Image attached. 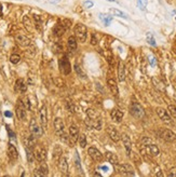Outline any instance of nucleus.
Instances as JSON below:
<instances>
[{
	"instance_id": "50",
	"label": "nucleus",
	"mask_w": 176,
	"mask_h": 177,
	"mask_svg": "<svg viewBox=\"0 0 176 177\" xmlns=\"http://www.w3.org/2000/svg\"><path fill=\"white\" fill-rule=\"evenodd\" d=\"M168 176L170 177H176V167H172L168 172Z\"/></svg>"
},
{
	"instance_id": "45",
	"label": "nucleus",
	"mask_w": 176,
	"mask_h": 177,
	"mask_svg": "<svg viewBox=\"0 0 176 177\" xmlns=\"http://www.w3.org/2000/svg\"><path fill=\"white\" fill-rule=\"evenodd\" d=\"M65 106H66V108H67V109L71 112V113H74V112H75V107H74V105H73L71 102H67Z\"/></svg>"
},
{
	"instance_id": "14",
	"label": "nucleus",
	"mask_w": 176,
	"mask_h": 177,
	"mask_svg": "<svg viewBox=\"0 0 176 177\" xmlns=\"http://www.w3.org/2000/svg\"><path fill=\"white\" fill-rule=\"evenodd\" d=\"M15 41H16L17 44H20L21 46H28L30 45V39L28 37H26L23 33H16L15 35Z\"/></svg>"
},
{
	"instance_id": "15",
	"label": "nucleus",
	"mask_w": 176,
	"mask_h": 177,
	"mask_svg": "<svg viewBox=\"0 0 176 177\" xmlns=\"http://www.w3.org/2000/svg\"><path fill=\"white\" fill-rule=\"evenodd\" d=\"M107 133H108V135L110 137V139L112 141H115V143H118L119 140L121 139V135L119 134V132L114 126H110V125L107 126Z\"/></svg>"
},
{
	"instance_id": "23",
	"label": "nucleus",
	"mask_w": 176,
	"mask_h": 177,
	"mask_svg": "<svg viewBox=\"0 0 176 177\" xmlns=\"http://www.w3.org/2000/svg\"><path fill=\"white\" fill-rule=\"evenodd\" d=\"M8 156L10 158L11 161H15L18 158V152H17V149L15 148V146L12 144H9L8 146Z\"/></svg>"
},
{
	"instance_id": "21",
	"label": "nucleus",
	"mask_w": 176,
	"mask_h": 177,
	"mask_svg": "<svg viewBox=\"0 0 176 177\" xmlns=\"http://www.w3.org/2000/svg\"><path fill=\"white\" fill-rule=\"evenodd\" d=\"M58 167H60V171L64 175H67V172H68V162H67V159L65 156H61L58 159Z\"/></svg>"
},
{
	"instance_id": "52",
	"label": "nucleus",
	"mask_w": 176,
	"mask_h": 177,
	"mask_svg": "<svg viewBox=\"0 0 176 177\" xmlns=\"http://www.w3.org/2000/svg\"><path fill=\"white\" fill-rule=\"evenodd\" d=\"M149 62H150V65H151V66H155V65H156V58L150 57L149 58Z\"/></svg>"
},
{
	"instance_id": "56",
	"label": "nucleus",
	"mask_w": 176,
	"mask_h": 177,
	"mask_svg": "<svg viewBox=\"0 0 176 177\" xmlns=\"http://www.w3.org/2000/svg\"><path fill=\"white\" fill-rule=\"evenodd\" d=\"M94 176H101V174H98V173H95V174H94Z\"/></svg>"
},
{
	"instance_id": "7",
	"label": "nucleus",
	"mask_w": 176,
	"mask_h": 177,
	"mask_svg": "<svg viewBox=\"0 0 176 177\" xmlns=\"http://www.w3.org/2000/svg\"><path fill=\"white\" fill-rule=\"evenodd\" d=\"M29 131H30V133L33 134L35 137H40V136H42V134H43V128H42V126H40L39 124L37 123V121L34 119L30 120V123H29Z\"/></svg>"
},
{
	"instance_id": "30",
	"label": "nucleus",
	"mask_w": 176,
	"mask_h": 177,
	"mask_svg": "<svg viewBox=\"0 0 176 177\" xmlns=\"http://www.w3.org/2000/svg\"><path fill=\"white\" fill-rule=\"evenodd\" d=\"M62 156V149L60 146H55L53 149V160L58 161V159Z\"/></svg>"
},
{
	"instance_id": "48",
	"label": "nucleus",
	"mask_w": 176,
	"mask_h": 177,
	"mask_svg": "<svg viewBox=\"0 0 176 177\" xmlns=\"http://www.w3.org/2000/svg\"><path fill=\"white\" fill-rule=\"evenodd\" d=\"M23 103H24V106L26 108V110H30V104H29V99L28 98H25V100H23Z\"/></svg>"
},
{
	"instance_id": "40",
	"label": "nucleus",
	"mask_w": 176,
	"mask_h": 177,
	"mask_svg": "<svg viewBox=\"0 0 176 177\" xmlns=\"http://www.w3.org/2000/svg\"><path fill=\"white\" fill-rule=\"evenodd\" d=\"M20 61H21V56L18 54H12L10 56V62L12 63V64H17V63H20Z\"/></svg>"
},
{
	"instance_id": "46",
	"label": "nucleus",
	"mask_w": 176,
	"mask_h": 177,
	"mask_svg": "<svg viewBox=\"0 0 176 177\" xmlns=\"http://www.w3.org/2000/svg\"><path fill=\"white\" fill-rule=\"evenodd\" d=\"M93 5H94V3H93L92 1H90V0H86V1L83 2V7L86 9H91Z\"/></svg>"
},
{
	"instance_id": "32",
	"label": "nucleus",
	"mask_w": 176,
	"mask_h": 177,
	"mask_svg": "<svg viewBox=\"0 0 176 177\" xmlns=\"http://www.w3.org/2000/svg\"><path fill=\"white\" fill-rule=\"evenodd\" d=\"M23 24H24L25 28L27 29L28 31H32V29H33V26H32V21H30V18H29L27 15H25L23 17Z\"/></svg>"
},
{
	"instance_id": "47",
	"label": "nucleus",
	"mask_w": 176,
	"mask_h": 177,
	"mask_svg": "<svg viewBox=\"0 0 176 177\" xmlns=\"http://www.w3.org/2000/svg\"><path fill=\"white\" fill-rule=\"evenodd\" d=\"M142 145H147V144H151V139L149 137H143L142 140H140Z\"/></svg>"
},
{
	"instance_id": "41",
	"label": "nucleus",
	"mask_w": 176,
	"mask_h": 177,
	"mask_svg": "<svg viewBox=\"0 0 176 177\" xmlns=\"http://www.w3.org/2000/svg\"><path fill=\"white\" fill-rule=\"evenodd\" d=\"M147 42L150 45H153V46H156V40H155V38H153V36H152L151 33H147Z\"/></svg>"
},
{
	"instance_id": "13",
	"label": "nucleus",
	"mask_w": 176,
	"mask_h": 177,
	"mask_svg": "<svg viewBox=\"0 0 176 177\" xmlns=\"http://www.w3.org/2000/svg\"><path fill=\"white\" fill-rule=\"evenodd\" d=\"M88 154L95 161V162H101L103 161V154L101 153V151L95 147H90L88 149Z\"/></svg>"
},
{
	"instance_id": "55",
	"label": "nucleus",
	"mask_w": 176,
	"mask_h": 177,
	"mask_svg": "<svg viewBox=\"0 0 176 177\" xmlns=\"http://www.w3.org/2000/svg\"><path fill=\"white\" fill-rule=\"evenodd\" d=\"M101 169H104V171H108V167H107V166H101Z\"/></svg>"
},
{
	"instance_id": "34",
	"label": "nucleus",
	"mask_w": 176,
	"mask_h": 177,
	"mask_svg": "<svg viewBox=\"0 0 176 177\" xmlns=\"http://www.w3.org/2000/svg\"><path fill=\"white\" fill-rule=\"evenodd\" d=\"M88 118L91 120H95L99 118V115H98V112L94 109H89L88 110Z\"/></svg>"
},
{
	"instance_id": "8",
	"label": "nucleus",
	"mask_w": 176,
	"mask_h": 177,
	"mask_svg": "<svg viewBox=\"0 0 176 177\" xmlns=\"http://www.w3.org/2000/svg\"><path fill=\"white\" fill-rule=\"evenodd\" d=\"M156 112H157V115H159V118L161 119L162 122H164V123H166V124L172 123V118H171V115L168 113V111H166L165 109H163V108L158 107L156 109Z\"/></svg>"
},
{
	"instance_id": "37",
	"label": "nucleus",
	"mask_w": 176,
	"mask_h": 177,
	"mask_svg": "<svg viewBox=\"0 0 176 177\" xmlns=\"http://www.w3.org/2000/svg\"><path fill=\"white\" fill-rule=\"evenodd\" d=\"M79 144H80V147L81 148H86V144H88V141H86V136L84 134H82V135L79 136Z\"/></svg>"
},
{
	"instance_id": "33",
	"label": "nucleus",
	"mask_w": 176,
	"mask_h": 177,
	"mask_svg": "<svg viewBox=\"0 0 176 177\" xmlns=\"http://www.w3.org/2000/svg\"><path fill=\"white\" fill-rule=\"evenodd\" d=\"M34 20H35V26L36 28L41 31L42 30V21H41V17L39 15H34Z\"/></svg>"
},
{
	"instance_id": "54",
	"label": "nucleus",
	"mask_w": 176,
	"mask_h": 177,
	"mask_svg": "<svg viewBox=\"0 0 176 177\" xmlns=\"http://www.w3.org/2000/svg\"><path fill=\"white\" fill-rule=\"evenodd\" d=\"M3 15V12H2V4L0 3V17H2Z\"/></svg>"
},
{
	"instance_id": "27",
	"label": "nucleus",
	"mask_w": 176,
	"mask_h": 177,
	"mask_svg": "<svg viewBox=\"0 0 176 177\" xmlns=\"http://www.w3.org/2000/svg\"><path fill=\"white\" fill-rule=\"evenodd\" d=\"M77 39L75 36H70L68 38V40H67V45H68V49L71 51V52H75L76 50H77Z\"/></svg>"
},
{
	"instance_id": "26",
	"label": "nucleus",
	"mask_w": 176,
	"mask_h": 177,
	"mask_svg": "<svg viewBox=\"0 0 176 177\" xmlns=\"http://www.w3.org/2000/svg\"><path fill=\"white\" fill-rule=\"evenodd\" d=\"M105 158H106V160L109 162V163H111L112 165H118L119 164V160H118V156H116L115 153L112 152H106L105 153Z\"/></svg>"
},
{
	"instance_id": "28",
	"label": "nucleus",
	"mask_w": 176,
	"mask_h": 177,
	"mask_svg": "<svg viewBox=\"0 0 176 177\" xmlns=\"http://www.w3.org/2000/svg\"><path fill=\"white\" fill-rule=\"evenodd\" d=\"M65 30L66 29L64 28V26L62 24H56L53 27V33L56 37H62L65 33Z\"/></svg>"
},
{
	"instance_id": "49",
	"label": "nucleus",
	"mask_w": 176,
	"mask_h": 177,
	"mask_svg": "<svg viewBox=\"0 0 176 177\" xmlns=\"http://www.w3.org/2000/svg\"><path fill=\"white\" fill-rule=\"evenodd\" d=\"M7 130H8V133H9V136H10V139H12V140H15L16 138H15V134L10 130V128L7 126Z\"/></svg>"
},
{
	"instance_id": "19",
	"label": "nucleus",
	"mask_w": 176,
	"mask_h": 177,
	"mask_svg": "<svg viewBox=\"0 0 176 177\" xmlns=\"http://www.w3.org/2000/svg\"><path fill=\"white\" fill-rule=\"evenodd\" d=\"M107 85L109 87L111 94L114 95V96H118L119 89H118V85H117V82H116L115 79H112V78L108 79V80H107Z\"/></svg>"
},
{
	"instance_id": "5",
	"label": "nucleus",
	"mask_w": 176,
	"mask_h": 177,
	"mask_svg": "<svg viewBox=\"0 0 176 177\" xmlns=\"http://www.w3.org/2000/svg\"><path fill=\"white\" fill-rule=\"evenodd\" d=\"M116 166H117V169H118L119 174H121L122 176H134L135 175L134 169L130 164L123 163V164H118L116 165Z\"/></svg>"
},
{
	"instance_id": "11",
	"label": "nucleus",
	"mask_w": 176,
	"mask_h": 177,
	"mask_svg": "<svg viewBox=\"0 0 176 177\" xmlns=\"http://www.w3.org/2000/svg\"><path fill=\"white\" fill-rule=\"evenodd\" d=\"M53 125L54 130H55V132L58 136H62L65 133V124H64L61 118H55L53 121Z\"/></svg>"
},
{
	"instance_id": "31",
	"label": "nucleus",
	"mask_w": 176,
	"mask_h": 177,
	"mask_svg": "<svg viewBox=\"0 0 176 177\" xmlns=\"http://www.w3.org/2000/svg\"><path fill=\"white\" fill-rule=\"evenodd\" d=\"M75 164H76V166H77V169H78V171L80 172V173L82 174V167H81V161H80V156H79V153L78 151L76 150L75 151Z\"/></svg>"
},
{
	"instance_id": "53",
	"label": "nucleus",
	"mask_w": 176,
	"mask_h": 177,
	"mask_svg": "<svg viewBox=\"0 0 176 177\" xmlns=\"http://www.w3.org/2000/svg\"><path fill=\"white\" fill-rule=\"evenodd\" d=\"M4 115L8 117V118H11L12 117V112L11 111H4Z\"/></svg>"
},
{
	"instance_id": "44",
	"label": "nucleus",
	"mask_w": 176,
	"mask_h": 177,
	"mask_svg": "<svg viewBox=\"0 0 176 177\" xmlns=\"http://www.w3.org/2000/svg\"><path fill=\"white\" fill-rule=\"evenodd\" d=\"M61 137V140L63 141V143H65V144H70V141H69V139H70V137L66 133H64L63 135L62 136H60Z\"/></svg>"
},
{
	"instance_id": "10",
	"label": "nucleus",
	"mask_w": 176,
	"mask_h": 177,
	"mask_svg": "<svg viewBox=\"0 0 176 177\" xmlns=\"http://www.w3.org/2000/svg\"><path fill=\"white\" fill-rule=\"evenodd\" d=\"M34 156H35V159L38 161V162H45L47 160V150L42 147H37V148L34 150Z\"/></svg>"
},
{
	"instance_id": "29",
	"label": "nucleus",
	"mask_w": 176,
	"mask_h": 177,
	"mask_svg": "<svg viewBox=\"0 0 176 177\" xmlns=\"http://www.w3.org/2000/svg\"><path fill=\"white\" fill-rule=\"evenodd\" d=\"M99 20L104 23V25L105 26H109L111 23V21H112V16H110V15H107V14H99Z\"/></svg>"
},
{
	"instance_id": "35",
	"label": "nucleus",
	"mask_w": 176,
	"mask_h": 177,
	"mask_svg": "<svg viewBox=\"0 0 176 177\" xmlns=\"http://www.w3.org/2000/svg\"><path fill=\"white\" fill-rule=\"evenodd\" d=\"M110 12L116 15V16H119V17H122V18H127V15L125 13H123L122 11H120L118 9H110Z\"/></svg>"
},
{
	"instance_id": "1",
	"label": "nucleus",
	"mask_w": 176,
	"mask_h": 177,
	"mask_svg": "<svg viewBox=\"0 0 176 177\" xmlns=\"http://www.w3.org/2000/svg\"><path fill=\"white\" fill-rule=\"evenodd\" d=\"M74 33H75V37L77 39V41L79 42H86V36H88V28H86V25L83 24H77L75 26L74 29Z\"/></svg>"
},
{
	"instance_id": "2",
	"label": "nucleus",
	"mask_w": 176,
	"mask_h": 177,
	"mask_svg": "<svg viewBox=\"0 0 176 177\" xmlns=\"http://www.w3.org/2000/svg\"><path fill=\"white\" fill-rule=\"evenodd\" d=\"M140 152L143 156H157L160 153V150L158 148L157 145L147 144V145H142V148H140Z\"/></svg>"
},
{
	"instance_id": "51",
	"label": "nucleus",
	"mask_w": 176,
	"mask_h": 177,
	"mask_svg": "<svg viewBox=\"0 0 176 177\" xmlns=\"http://www.w3.org/2000/svg\"><path fill=\"white\" fill-rule=\"evenodd\" d=\"M91 44H93V45L97 44V39H96L95 33H93V35H92V37H91Z\"/></svg>"
},
{
	"instance_id": "17",
	"label": "nucleus",
	"mask_w": 176,
	"mask_h": 177,
	"mask_svg": "<svg viewBox=\"0 0 176 177\" xmlns=\"http://www.w3.org/2000/svg\"><path fill=\"white\" fill-rule=\"evenodd\" d=\"M36 138H37V137H35L33 134H32V135H28V136H25L24 138H23L25 148H29L33 150V149L36 147Z\"/></svg>"
},
{
	"instance_id": "25",
	"label": "nucleus",
	"mask_w": 176,
	"mask_h": 177,
	"mask_svg": "<svg viewBox=\"0 0 176 177\" xmlns=\"http://www.w3.org/2000/svg\"><path fill=\"white\" fill-rule=\"evenodd\" d=\"M15 90L20 93H25L27 90V85L23 79H17L16 82H15Z\"/></svg>"
},
{
	"instance_id": "9",
	"label": "nucleus",
	"mask_w": 176,
	"mask_h": 177,
	"mask_svg": "<svg viewBox=\"0 0 176 177\" xmlns=\"http://www.w3.org/2000/svg\"><path fill=\"white\" fill-rule=\"evenodd\" d=\"M159 136L168 143H173L176 140V134L170 130H161L159 132Z\"/></svg>"
},
{
	"instance_id": "57",
	"label": "nucleus",
	"mask_w": 176,
	"mask_h": 177,
	"mask_svg": "<svg viewBox=\"0 0 176 177\" xmlns=\"http://www.w3.org/2000/svg\"><path fill=\"white\" fill-rule=\"evenodd\" d=\"M108 1H111V2H116V0H108Z\"/></svg>"
},
{
	"instance_id": "6",
	"label": "nucleus",
	"mask_w": 176,
	"mask_h": 177,
	"mask_svg": "<svg viewBox=\"0 0 176 177\" xmlns=\"http://www.w3.org/2000/svg\"><path fill=\"white\" fill-rule=\"evenodd\" d=\"M15 113H16V117L18 120H21V121L26 120V117H27L26 108H25L24 103H23L22 99H18V100H17V104H16V106H15Z\"/></svg>"
},
{
	"instance_id": "36",
	"label": "nucleus",
	"mask_w": 176,
	"mask_h": 177,
	"mask_svg": "<svg viewBox=\"0 0 176 177\" xmlns=\"http://www.w3.org/2000/svg\"><path fill=\"white\" fill-rule=\"evenodd\" d=\"M26 149V156H27V161L28 163H33L35 160V156H34V151L29 148H25Z\"/></svg>"
},
{
	"instance_id": "4",
	"label": "nucleus",
	"mask_w": 176,
	"mask_h": 177,
	"mask_svg": "<svg viewBox=\"0 0 176 177\" xmlns=\"http://www.w3.org/2000/svg\"><path fill=\"white\" fill-rule=\"evenodd\" d=\"M58 68H60V71L64 76L69 74L71 72V65H70L69 59L67 57H62L58 61Z\"/></svg>"
},
{
	"instance_id": "12",
	"label": "nucleus",
	"mask_w": 176,
	"mask_h": 177,
	"mask_svg": "<svg viewBox=\"0 0 176 177\" xmlns=\"http://www.w3.org/2000/svg\"><path fill=\"white\" fill-rule=\"evenodd\" d=\"M39 117H40V123L43 130H47L48 126V112H47V106L43 105L39 111Z\"/></svg>"
},
{
	"instance_id": "24",
	"label": "nucleus",
	"mask_w": 176,
	"mask_h": 177,
	"mask_svg": "<svg viewBox=\"0 0 176 177\" xmlns=\"http://www.w3.org/2000/svg\"><path fill=\"white\" fill-rule=\"evenodd\" d=\"M118 80L120 82H123L125 80V66L121 61L118 64Z\"/></svg>"
},
{
	"instance_id": "20",
	"label": "nucleus",
	"mask_w": 176,
	"mask_h": 177,
	"mask_svg": "<svg viewBox=\"0 0 176 177\" xmlns=\"http://www.w3.org/2000/svg\"><path fill=\"white\" fill-rule=\"evenodd\" d=\"M49 174V169H48V165L45 164V163H43L42 162V164L38 167V169H35V173H34V175L35 176H47Z\"/></svg>"
},
{
	"instance_id": "42",
	"label": "nucleus",
	"mask_w": 176,
	"mask_h": 177,
	"mask_svg": "<svg viewBox=\"0 0 176 177\" xmlns=\"http://www.w3.org/2000/svg\"><path fill=\"white\" fill-rule=\"evenodd\" d=\"M75 70L77 71V74H79V77H81V78H86V74L83 72V70L81 69V67L79 66L78 64L75 65Z\"/></svg>"
},
{
	"instance_id": "39",
	"label": "nucleus",
	"mask_w": 176,
	"mask_h": 177,
	"mask_svg": "<svg viewBox=\"0 0 176 177\" xmlns=\"http://www.w3.org/2000/svg\"><path fill=\"white\" fill-rule=\"evenodd\" d=\"M61 24L64 26V28L65 29H69L70 27H71V25H73V22L70 21L69 18H63Z\"/></svg>"
},
{
	"instance_id": "43",
	"label": "nucleus",
	"mask_w": 176,
	"mask_h": 177,
	"mask_svg": "<svg viewBox=\"0 0 176 177\" xmlns=\"http://www.w3.org/2000/svg\"><path fill=\"white\" fill-rule=\"evenodd\" d=\"M137 3H138V7L140 10H145L146 9V7H147V3L148 1L147 0H137Z\"/></svg>"
},
{
	"instance_id": "22",
	"label": "nucleus",
	"mask_w": 176,
	"mask_h": 177,
	"mask_svg": "<svg viewBox=\"0 0 176 177\" xmlns=\"http://www.w3.org/2000/svg\"><path fill=\"white\" fill-rule=\"evenodd\" d=\"M110 117L112 121H115L117 123H120L122 121L123 118V112L120 109H112L110 112Z\"/></svg>"
},
{
	"instance_id": "16",
	"label": "nucleus",
	"mask_w": 176,
	"mask_h": 177,
	"mask_svg": "<svg viewBox=\"0 0 176 177\" xmlns=\"http://www.w3.org/2000/svg\"><path fill=\"white\" fill-rule=\"evenodd\" d=\"M121 139H122V143H123V146H124V148H125V152L129 156L131 154L132 152V143H131V139H130V137L127 134H122L121 135Z\"/></svg>"
},
{
	"instance_id": "3",
	"label": "nucleus",
	"mask_w": 176,
	"mask_h": 177,
	"mask_svg": "<svg viewBox=\"0 0 176 177\" xmlns=\"http://www.w3.org/2000/svg\"><path fill=\"white\" fill-rule=\"evenodd\" d=\"M130 112L131 115L134 117V118H137V119H143L145 117V110L144 108L142 107V105L136 102H133L130 106Z\"/></svg>"
},
{
	"instance_id": "18",
	"label": "nucleus",
	"mask_w": 176,
	"mask_h": 177,
	"mask_svg": "<svg viewBox=\"0 0 176 177\" xmlns=\"http://www.w3.org/2000/svg\"><path fill=\"white\" fill-rule=\"evenodd\" d=\"M69 137L71 139V144H75L79 138V128L77 125H70L69 128Z\"/></svg>"
},
{
	"instance_id": "38",
	"label": "nucleus",
	"mask_w": 176,
	"mask_h": 177,
	"mask_svg": "<svg viewBox=\"0 0 176 177\" xmlns=\"http://www.w3.org/2000/svg\"><path fill=\"white\" fill-rule=\"evenodd\" d=\"M168 111L171 117H173V118H175L176 119V106L175 105H168Z\"/></svg>"
}]
</instances>
